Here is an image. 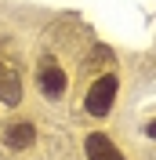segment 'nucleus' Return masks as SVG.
<instances>
[{
	"instance_id": "f257e3e1",
	"label": "nucleus",
	"mask_w": 156,
	"mask_h": 160,
	"mask_svg": "<svg viewBox=\"0 0 156 160\" xmlns=\"http://www.w3.org/2000/svg\"><path fill=\"white\" fill-rule=\"evenodd\" d=\"M113 98H116V77H98L95 84H91L87 98H84V109H87L91 117H105L109 106H113Z\"/></svg>"
},
{
	"instance_id": "f03ea898",
	"label": "nucleus",
	"mask_w": 156,
	"mask_h": 160,
	"mask_svg": "<svg viewBox=\"0 0 156 160\" xmlns=\"http://www.w3.org/2000/svg\"><path fill=\"white\" fill-rule=\"evenodd\" d=\"M37 84H40V91L47 95V98H62V91H66V69H62L55 58H44L40 62V69H37Z\"/></svg>"
},
{
	"instance_id": "7ed1b4c3",
	"label": "nucleus",
	"mask_w": 156,
	"mask_h": 160,
	"mask_svg": "<svg viewBox=\"0 0 156 160\" xmlns=\"http://www.w3.org/2000/svg\"><path fill=\"white\" fill-rule=\"evenodd\" d=\"M0 102H7V106L22 102V80L15 73V66H7V62H0Z\"/></svg>"
},
{
	"instance_id": "20e7f679",
	"label": "nucleus",
	"mask_w": 156,
	"mask_h": 160,
	"mask_svg": "<svg viewBox=\"0 0 156 160\" xmlns=\"http://www.w3.org/2000/svg\"><path fill=\"white\" fill-rule=\"evenodd\" d=\"M87 160H124V153H120L105 135H91L87 138Z\"/></svg>"
},
{
	"instance_id": "39448f33",
	"label": "nucleus",
	"mask_w": 156,
	"mask_h": 160,
	"mask_svg": "<svg viewBox=\"0 0 156 160\" xmlns=\"http://www.w3.org/2000/svg\"><path fill=\"white\" fill-rule=\"evenodd\" d=\"M33 142H37L33 124H15V128L7 131V146H15V149H26V146H33Z\"/></svg>"
},
{
	"instance_id": "423d86ee",
	"label": "nucleus",
	"mask_w": 156,
	"mask_h": 160,
	"mask_svg": "<svg viewBox=\"0 0 156 160\" xmlns=\"http://www.w3.org/2000/svg\"><path fill=\"white\" fill-rule=\"evenodd\" d=\"M145 131H149V135H153V138H156V120H153V124H149V128H145Z\"/></svg>"
}]
</instances>
